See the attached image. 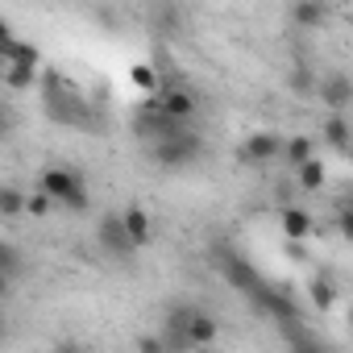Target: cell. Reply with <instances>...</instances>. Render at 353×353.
Listing matches in <instances>:
<instances>
[{
    "label": "cell",
    "mask_w": 353,
    "mask_h": 353,
    "mask_svg": "<svg viewBox=\"0 0 353 353\" xmlns=\"http://www.w3.org/2000/svg\"><path fill=\"white\" fill-rule=\"evenodd\" d=\"M283 150H287V141H283L279 133L258 129V133H250V137L241 141V162H250V166H266V162H274Z\"/></svg>",
    "instance_id": "cell-10"
},
{
    "label": "cell",
    "mask_w": 353,
    "mask_h": 353,
    "mask_svg": "<svg viewBox=\"0 0 353 353\" xmlns=\"http://www.w3.org/2000/svg\"><path fill=\"white\" fill-rule=\"evenodd\" d=\"M145 104L158 108V112H166V117H174V121H183V125L200 112V96L192 88H183V83H162Z\"/></svg>",
    "instance_id": "cell-5"
},
{
    "label": "cell",
    "mask_w": 353,
    "mask_h": 353,
    "mask_svg": "<svg viewBox=\"0 0 353 353\" xmlns=\"http://www.w3.org/2000/svg\"><path fill=\"white\" fill-rule=\"evenodd\" d=\"M216 336H221L216 316H212V312H204V307H192V320H188V345H192V349H200V345H212Z\"/></svg>",
    "instance_id": "cell-11"
},
{
    "label": "cell",
    "mask_w": 353,
    "mask_h": 353,
    "mask_svg": "<svg viewBox=\"0 0 353 353\" xmlns=\"http://www.w3.org/2000/svg\"><path fill=\"white\" fill-rule=\"evenodd\" d=\"M96 241H100V250L108 254V258H133V237H129V229H125V216L121 212H104L100 216V229H96Z\"/></svg>",
    "instance_id": "cell-8"
},
{
    "label": "cell",
    "mask_w": 353,
    "mask_h": 353,
    "mask_svg": "<svg viewBox=\"0 0 353 353\" xmlns=\"http://www.w3.org/2000/svg\"><path fill=\"white\" fill-rule=\"evenodd\" d=\"M336 295H341V291H336V279H332L328 270H320V274L307 283V299H312L316 312H332V307H336Z\"/></svg>",
    "instance_id": "cell-12"
},
{
    "label": "cell",
    "mask_w": 353,
    "mask_h": 353,
    "mask_svg": "<svg viewBox=\"0 0 353 353\" xmlns=\"http://www.w3.org/2000/svg\"><path fill=\"white\" fill-rule=\"evenodd\" d=\"M137 353H170V345L162 332H145V336H137Z\"/></svg>",
    "instance_id": "cell-24"
},
{
    "label": "cell",
    "mask_w": 353,
    "mask_h": 353,
    "mask_svg": "<svg viewBox=\"0 0 353 353\" xmlns=\"http://www.w3.org/2000/svg\"><path fill=\"white\" fill-rule=\"evenodd\" d=\"M287 88H291L295 96H316L320 75L312 71V63H291V67H287Z\"/></svg>",
    "instance_id": "cell-16"
},
{
    "label": "cell",
    "mask_w": 353,
    "mask_h": 353,
    "mask_svg": "<svg viewBox=\"0 0 353 353\" xmlns=\"http://www.w3.org/2000/svg\"><path fill=\"white\" fill-rule=\"evenodd\" d=\"M316 100H320L328 112H336V117H341V112L353 104V79H349L345 71H336V67H332V71H324V75H320V88H316Z\"/></svg>",
    "instance_id": "cell-9"
},
{
    "label": "cell",
    "mask_w": 353,
    "mask_h": 353,
    "mask_svg": "<svg viewBox=\"0 0 353 353\" xmlns=\"http://www.w3.org/2000/svg\"><path fill=\"white\" fill-rule=\"evenodd\" d=\"M216 270H221V279H225L237 295H245V299H250V295H258V287L266 283V279L258 274V266H254L241 250H229V245L216 254Z\"/></svg>",
    "instance_id": "cell-4"
},
{
    "label": "cell",
    "mask_w": 353,
    "mask_h": 353,
    "mask_svg": "<svg viewBox=\"0 0 353 353\" xmlns=\"http://www.w3.org/2000/svg\"><path fill=\"white\" fill-rule=\"evenodd\" d=\"M42 96H46V112H50V121H59V125H88V108H83V100H75L71 83H67L59 71H46V79H42Z\"/></svg>",
    "instance_id": "cell-2"
},
{
    "label": "cell",
    "mask_w": 353,
    "mask_h": 353,
    "mask_svg": "<svg viewBox=\"0 0 353 353\" xmlns=\"http://www.w3.org/2000/svg\"><path fill=\"white\" fill-rule=\"evenodd\" d=\"M250 307H254L258 316L274 320L279 328L299 324V299H295V291H291V287H283V283H262V287H258V295H250Z\"/></svg>",
    "instance_id": "cell-3"
},
{
    "label": "cell",
    "mask_w": 353,
    "mask_h": 353,
    "mask_svg": "<svg viewBox=\"0 0 353 353\" xmlns=\"http://www.w3.org/2000/svg\"><path fill=\"white\" fill-rule=\"evenodd\" d=\"M283 158H287V162H291V166H295V170H299V166H303V162H312V141H307V137H299V133H295V137H291V141H287V150H283Z\"/></svg>",
    "instance_id": "cell-22"
},
{
    "label": "cell",
    "mask_w": 353,
    "mask_h": 353,
    "mask_svg": "<svg viewBox=\"0 0 353 353\" xmlns=\"http://www.w3.org/2000/svg\"><path fill=\"white\" fill-rule=\"evenodd\" d=\"M283 341H287V353H328V345H324L312 328H303V324L283 328Z\"/></svg>",
    "instance_id": "cell-13"
},
{
    "label": "cell",
    "mask_w": 353,
    "mask_h": 353,
    "mask_svg": "<svg viewBox=\"0 0 353 353\" xmlns=\"http://www.w3.org/2000/svg\"><path fill=\"white\" fill-rule=\"evenodd\" d=\"M320 133H324V141H328L332 150H349V141H353L349 121H345V117H336V112H328V121L320 125Z\"/></svg>",
    "instance_id": "cell-17"
},
{
    "label": "cell",
    "mask_w": 353,
    "mask_h": 353,
    "mask_svg": "<svg viewBox=\"0 0 353 353\" xmlns=\"http://www.w3.org/2000/svg\"><path fill=\"white\" fill-rule=\"evenodd\" d=\"M154 79H158V75H154L150 67H133V83H137L141 92H150V96H154Z\"/></svg>",
    "instance_id": "cell-25"
},
{
    "label": "cell",
    "mask_w": 353,
    "mask_h": 353,
    "mask_svg": "<svg viewBox=\"0 0 353 353\" xmlns=\"http://www.w3.org/2000/svg\"><path fill=\"white\" fill-rule=\"evenodd\" d=\"M0 212H5V216L30 212V196H21L17 188H0Z\"/></svg>",
    "instance_id": "cell-21"
},
{
    "label": "cell",
    "mask_w": 353,
    "mask_h": 353,
    "mask_svg": "<svg viewBox=\"0 0 353 353\" xmlns=\"http://www.w3.org/2000/svg\"><path fill=\"white\" fill-rule=\"evenodd\" d=\"M312 229H316V221H312L303 208H283V233H287L291 241H303V237H312Z\"/></svg>",
    "instance_id": "cell-18"
},
{
    "label": "cell",
    "mask_w": 353,
    "mask_h": 353,
    "mask_svg": "<svg viewBox=\"0 0 353 353\" xmlns=\"http://www.w3.org/2000/svg\"><path fill=\"white\" fill-rule=\"evenodd\" d=\"M42 192H46L54 204L71 208V212H88V208H92V192H88L83 174H79L75 166H46V170H42Z\"/></svg>",
    "instance_id": "cell-1"
},
{
    "label": "cell",
    "mask_w": 353,
    "mask_h": 353,
    "mask_svg": "<svg viewBox=\"0 0 353 353\" xmlns=\"http://www.w3.org/2000/svg\"><path fill=\"white\" fill-rule=\"evenodd\" d=\"M54 353H88V349H83L79 341H59V345H54Z\"/></svg>",
    "instance_id": "cell-28"
},
{
    "label": "cell",
    "mask_w": 353,
    "mask_h": 353,
    "mask_svg": "<svg viewBox=\"0 0 353 353\" xmlns=\"http://www.w3.org/2000/svg\"><path fill=\"white\" fill-rule=\"evenodd\" d=\"M295 183H299V192H320L324 188V162H303L299 170H295Z\"/></svg>",
    "instance_id": "cell-20"
},
{
    "label": "cell",
    "mask_w": 353,
    "mask_h": 353,
    "mask_svg": "<svg viewBox=\"0 0 353 353\" xmlns=\"http://www.w3.org/2000/svg\"><path fill=\"white\" fill-rule=\"evenodd\" d=\"M328 5H316V0H299V5H291V21L299 26V30H320V26H328Z\"/></svg>",
    "instance_id": "cell-14"
},
{
    "label": "cell",
    "mask_w": 353,
    "mask_h": 353,
    "mask_svg": "<svg viewBox=\"0 0 353 353\" xmlns=\"http://www.w3.org/2000/svg\"><path fill=\"white\" fill-rule=\"evenodd\" d=\"M336 233H341L345 241H353V204L341 208V216H336Z\"/></svg>",
    "instance_id": "cell-26"
},
{
    "label": "cell",
    "mask_w": 353,
    "mask_h": 353,
    "mask_svg": "<svg viewBox=\"0 0 353 353\" xmlns=\"http://www.w3.org/2000/svg\"><path fill=\"white\" fill-rule=\"evenodd\" d=\"M200 154H204V137H200L196 129L183 133V137H174V141L150 145V158H154L158 166H166V170H183V166H192Z\"/></svg>",
    "instance_id": "cell-6"
},
{
    "label": "cell",
    "mask_w": 353,
    "mask_h": 353,
    "mask_svg": "<svg viewBox=\"0 0 353 353\" xmlns=\"http://www.w3.org/2000/svg\"><path fill=\"white\" fill-rule=\"evenodd\" d=\"M121 216H125V229H129L133 245L141 250V245H145V241L154 237V221H150V212H145V208H137V204H129V208H125Z\"/></svg>",
    "instance_id": "cell-15"
},
{
    "label": "cell",
    "mask_w": 353,
    "mask_h": 353,
    "mask_svg": "<svg viewBox=\"0 0 353 353\" xmlns=\"http://www.w3.org/2000/svg\"><path fill=\"white\" fill-rule=\"evenodd\" d=\"M34 83H38V67H17V63L5 67V88L9 92H30Z\"/></svg>",
    "instance_id": "cell-19"
},
{
    "label": "cell",
    "mask_w": 353,
    "mask_h": 353,
    "mask_svg": "<svg viewBox=\"0 0 353 353\" xmlns=\"http://www.w3.org/2000/svg\"><path fill=\"white\" fill-rule=\"evenodd\" d=\"M0 270H5V283H13V279L21 274V254H17V245H13V241L0 245Z\"/></svg>",
    "instance_id": "cell-23"
},
{
    "label": "cell",
    "mask_w": 353,
    "mask_h": 353,
    "mask_svg": "<svg viewBox=\"0 0 353 353\" xmlns=\"http://www.w3.org/2000/svg\"><path fill=\"white\" fill-rule=\"evenodd\" d=\"M183 133H192V125H183V121H174V117H166V112H158V108H141V117H137V137L145 141V145H162V141H174V137H183Z\"/></svg>",
    "instance_id": "cell-7"
},
{
    "label": "cell",
    "mask_w": 353,
    "mask_h": 353,
    "mask_svg": "<svg viewBox=\"0 0 353 353\" xmlns=\"http://www.w3.org/2000/svg\"><path fill=\"white\" fill-rule=\"evenodd\" d=\"M50 204H54V200H50L46 192H34V196H30V212H34V216H46Z\"/></svg>",
    "instance_id": "cell-27"
}]
</instances>
